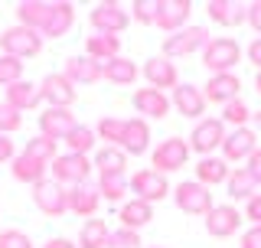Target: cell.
Returning <instances> with one entry per match:
<instances>
[{"instance_id": "51", "label": "cell", "mask_w": 261, "mask_h": 248, "mask_svg": "<svg viewBox=\"0 0 261 248\" xmlns=\"http://www.w3.org/2000/svg\"><path fill=\"white\" fill-rule=\"evenodd\" d=\"M43 248H79V245L72 242V238H62V235H59V238H49Z\"/></svg>"}, {"instance_id": "16", "label": "cell", "mask_w": 261, "mask_h": 248, "mask_svg": "<svg viewBox=\"0 0 261 248\" xmlns=\"http://www.w3.org/2000/svg\"><path fill=\"white\" fill-rule=\"evenodd\" d=\"M75 128H79V121H75V114H72V108H46L39 114V134L56 140V144L65 140Z\"/></svg>"}, {"instance_id": "6", "label": "cell", "mask_w": 261, "mask_h": 248, "mask_svg": "<svg viewBox=\"0 0 261 248\" xmlns=\"http://www.w3.org/2000/svg\"><path fill=\"white\" fill-rule=\"evenodd\" d=\"M173 203H176L179 212H186V216H199V219H206L209 209L216 206V203H212L209 186L196 183V180H183V183H176V189H173Z\"/></svg>"}, {"instance_id": "26", "label": "cell", "mask_w": 261, "mask_h": 248, "mask_svg": "<svg viewBox=\"0 0 261 248\" xmlns=\"http://www.w3.org/2000/svg\"><path fill=\"white\" fill-rule=\"evenodd\" d=\"M85 56L95 62H111L121 56V36H111V33H92L85 39Z\"/></svg>"}, {"instance_id": "53", "label": "cell", "mask_w": 261, "mask_h": 248, "mask_svg": "<svg viewBox=\"0 0 261 248\" xmlns=\"http://www.w3.org/2000/svg\"><path fill=\"white\" fill-rule=\"evenodd\" d=\"M255 92L261 95V72H258V76H255Z\"/></svg>"}, {"instance_id": "9", "label": "cell", "mask_w": 261, "mask_h": 248, "mask_svg": "<svg viewBox=\"0 0 261 248\" xmlns=\"http://www.w3.org/2000/svg\"><path fill=\"white\" fill-rule=\"evenodd\" d=\"M33 203H36V209L43 212V216H53V219L65 216V212H69V189L46 177L33 186Z\"/></svg>"}, {"instance_id": "20", "label": "cell", "mask_w": 261, "mask_h": 248, "mask_svg": "<svg viewBox=\"0 0 261 248\" xmlns=\"http://www.w3.org/2000/svg\"><path fill=\"white\" fill-rule=\"evenodd\" d=\"M242 92V79L235 72H222V76H209V82L202 85V95L206 102H216V105H228L235 102Z\"/></svg>"}, {"instance_id": "27", "label": "cell", "mask_w": 261, "mask_h": 248, "mask_svg": "<svg viewBox=\"0 0 261 248\" xmlns=\"http://www.w3.org/2000/svg\"><path fill=\"white\" fill-rule=\"evenodd\" d=\"M10 173H13V180H20V183L36 186L39 180H46L49 163L36 160V157H30V154H16L13 160H10Z\"/></svg>"}, {"instance_id": "54", "label": "cell", "mask_w": 261, "mask_h": 248, "mask_svg": "<svg viewBox=\"0 0 261 248\" xmlns=\"http://www.w3.org/2000/svg\"><path fill=\"white\" fill-rule=\"evenodd\" d=\"M144 248H163V245H144Z\"/></svg>"}, {"instance_id": "36", "label": "cell", "mask_w": 261, "mask_h": 248, "mask_svg": "<svg viewBox=\"0 0 261 248\" xmlns=\"http://www.w3.org/2000/svg\"><path fill=\"white\" fill-rule=\"evenodd\" d=\"M121 134H124V121H121V118H111V114L98 118L95 137L105 140V147H121Z\"/></svg>"}, {"instance_id": "52", "label": "cell", "mask_w": 261, "mask_h": 248, "mask_svg": "<svg viewBox=\"0 0 261 248\" xmlns=\"http://www.w3.org/2000/svg\"><path fill=\"white\" fill-rule=\"evenodd\" d=\"M251 121H255V128H261V108H258L255 114H251Z\"/></svg>"}, {"instance_id": "23", "label": "cell", "mask_w": 261, "mask_h": 248, "mask_svg": "<svg viewBox=\"0 0 261 248\" xmlns=\"http://www.w3.org/2000/svg\"><path fill=\"white\" fill-rule=\"evenodd\" d=\"M98 206H101V196H98V186L92 183V180L69 189V212H75V216H82V219H95Z\"/></svg>"}, {"instance_id": "35", "label": "cell", "mask_w": 261, "mask_h": 248, "mask_svg": "<svg viewBox=\"0 0 261 248\" xmlns=\"http://www.w3.org/2000/svg\"><path fill=\"white\" fill-rule=\"evenodd\" d=\"M225 189H228V196L232 200H245L248 203L251 196H255V180H251V173L245 170V167H235L232 173H228V180H225Z\"/></svg>"}, {"instance_id": "7", "label": "cell", "mask_w": 261, "mask_h": 248, "mask_svg": "<svg viewBox=\"0 0 261 248\" xmlns=\"http://www.w3.org/2000/svg\"><path fill=\"white\" fill-rule=\"evenodd\" d=\"M222 140H225V124L219 121V118H202V121L193 124V131H190V137H186V144H190L193 154L212 157L219 147H222Z\"/></svg>"}, {"instance_id": "40", "label": "cell", "mask_w": 261, "mask_h": 248, "mask_svg": "<svg viewBox=\"0 0 261 248\" xmlns=\"http://www.w3.org/2000/svg\"><path fill=\"white\" fill-rule=\"evenodd\" d=\"M20 79H23V62L13 56H0V88H10Z\"/></svg>"}, {"instance_id": "11", "label": "cell", "mask_w": 261, "mask_h": 248, "mask_svg": "<svg viewBox=\"0 0 261 248\" xmlns=\"http://www.w3.org/2000/svg\"><path fill=\"white\" fill-rule=\"evenodd\" d=\"M39 95H43V102L49 108H72L75 98H79V88L72 85L62 72H49V76L39 82Z\"/></svg>"}, {"instance_id": "49", "label": "cell", "mask_w": 261, "mask_h": 248, "mask_svg": "<svg viewBox=\"0 0 261 248\" xmlns=\"http://www.w3.org/2000/svg\"><path fill=\"white\" fill-rule=\"evenodd\" d=\"M16 157V151H13V140L7 137V134H0V163H10Z\"/></svg>"}, {"instance_id": "32", "label": "cell", "mask_w": 261, "mask_h": 248, "mask_svg": "<svg viewBox=\"0 0 261 248\" xmlns=\"http://www.w3.org/2000/svg\"><path fill=\"white\" fill-rule=\"evenodd\" d=\"M108 235H111V229L105 219H85V226L79 229L75 245L79 248H108Z\"/></svg>"}, {"instance_id": "10", "label": "cell", "mask_w": 261, "mask_h": 248, "mask_svg": "<svg viewBox=\"0 0 261 248\" xmlns=\"http://www.w3.org/2000/svg\"><path fill=\"white\" fill-rule=\"evenodd\" d=\"M88 23H92L95 33H111V36H121V33L127 30V23H130V13H127V7L108 0V4H95L92 7Z\"/></svg>"}, {"instance_id": "28", "label": "cell", "mask_w": 261, "mask_h": 248, "mask_svg": "<svg viewBox=\"0 0 261 248\" xmlns=\"http://www.w3.org/2000/svg\"><path fill=\"white\" fill-rule=\"evenodd\" d=\"M49 13H53V4H49V0H23V4H16V20H20V27L36 30V33H43Z\"/></svg>"}, {"instance_id": "29", "label": "cell", "mask_w": 261, "mask_h": 248, "mask_svg": "<svg viewBox=\"0 0 261 248\" xmlns=\"http://www.w3.org/2000/svg\"><path fill=\"white\" fill-rule=\"evenodd\" d=\"M137 76H141V65L134 59H127V56H118V59L101 65V79L111 82V85H134Z\"/></svg>"}, {"instance_id": "1", "label": "cell", "mask_w": 261, "mask_h": 248, "mask_svg": "<svg viewBox=\"0 0 261 248\" xmlns=\"http://www.w3.org/2000/svg\"><path fill=\"white\" fill-rule=\"evenodd\" d=\"M92 170H95L92 157H82V154H69V151H65V154H59L53 163H49V180H56L59 186L72 189V186L88 183Z\"/></svg>"}, {"instance_id": "42", "label": "cell", "mask_w": 261, "mask_h": 248, "mask_svg": "<svg viewBox=\"0 0 261 248\" xmlns=\"http://www.w3.org/2000/svg\"><path fill=\"white\" fill-rule=\"evenodd\" d=\"M108 248H144V238L141 232H134V229H114L108 235Z\"/></svg>"}, {"instance_id": "34", "label": "cell", "mask_w": 261, "mask_h": 248, "mask_svg": "<svg viewBox=\"0 0 261 248\" xmlns=\"http://www.w3.org/2000/svg\"><path fill=\"white\" fill-rule=\"evenodd\" d=\"M92 163H95L98 173H124L127 170V154L121 151V147H98Z\"/></svg>"}, {"instance_id": "13", "label": "cell", "mask_w": 261, "mask_h": 248, "mask_svg": "<svg viewBox=\"0 0 261 248\" xmlns=\"http://www.w3.org/2000/svg\"><path fill=\"white\" fill-rule=\"evenodd\" d=\"M206 222V232L212 238H232V235H239L242 232V212L235 209V206H212L209 209V216L202 219Z\"/></svg>"}, {"instance_id": "38", "label": "cell", "mask_w": 261, "mask_h": 248, "mask_svg": "<svg viewBox=\"0 0 261 248\" xmlns=\"http://www.w3.org/2000/svg\"><path fill=\"white\" fill-rule=\"evenodd\" d=\"M23 154L36 157V160H43V163H53L56 157H59V144H56V140H49V137H43V134H36V137L27 140Z\"/></svg>"}, {"instance_id": "46", "label": "cell", "mask_w": 261, "mask_h": 248, "mask_svg": "<svg viewBox=\"0 0 261 248\" xmlns=\"http://www.w3.org/2000/svg\"><path fill=\"white\" fill-rule=\"evenodd\" d=\"M245 219H251V226H261V193H255L245 203Z\"/></svg>"}, {"instance_id": "33", "label": "cell", "mask_w": 261, "mask_h": 248, "mask_svg": "<svg viewBox=\"0 0 261 248\" xmlns=\"http://www.w3.org/2000/svg\"><path fill=\"white\" fill-rule=\"evenodd\" d=\"M95 186H98V196H101V200H108V203H121L130 193L124 173H98V183Z\"/></svg>"}, {"instance_id": "50", "label": "cell", "mask_w": 261, "mask_h": 248, "mask_svg": "<svg viewBox=\"0 0 261 248\" xmlns=\"http://www.w3.org/2000/svg\"><path fill=\"white\" fill-rule=\"evenodd\" d=\"M248 62L261 72V36H258V39H251V46H248Z\"/></svg>"}, {"instance_id": "8", "label": "cell", "mask_w": 261, "mask_h": 248, "mask_svg": "<svg viewBox=\"0 0 261 248\" xmlns=\"http://www.w3.org/2000/svg\"><path fill=\"white\" fill-rule=\"evenodd\" d=\"M127 189L134 193V200H141V203H160V200H167L170 196V180L163 177V173L157 170H137L134 177H127Z\"/></svg>"}, {"instance_id": "14", "label": "cell", "mask_w": 261, "mask_h": 248, "mask_svg": "<svg viewBox=\"0 0 261 248\" xmlns=\"http://www.w3.org/2000/svg\"><path fill=\"white\" fill-rule=\"evenodd\" d=\"M258 151V134L251 128H235L222 140V160L225 163H242Z\"/></svg>"}, {"instance_id": "41", "label": "cell", "mask_w": 261, "mask_h": 248, "mask_svg": "<svg viewBox=\"0 0 261 248\" xmlns=\"http://www.w3.org/2000/svg\"><path fill=\"white\" fill-rule=\"evenodd\" d=\"M127 13H130V20H137L141 27H153V20H157V0H134Z\"/></svg>"}, {"instance_id": "21", "label": "cell", "mask_w": 261, "mask_h": 248, "mask_svg": "<svg viewBox=\"0 0 261 248\" xmlns=\"http://www.w3.org/2000/svg\"><path fill=\"white\" fill-rule=\"evenodd\" d=\"M206 13L219 27H242V23H248V4H239V0H209Z\"/></svg>"}, {"instance_id": "18", "label": "cell", "mask_w": 261, "mask_h": 248, "mask_svg": "<svg viewBox=\"0 0 261 248\" xmlns=\"http://www.w3.org/2000/svg\"><path fill=\"white\" fill-rule=\"evenodd\" d=\"M173 108L183 114V118H193V121H202V114H206V95H202L199 85H190V82H179L173 88Z\"/></svg>"}, {"instance_id": "30", "label": "cell", "mask_w": 261, "mask_h": 248, "mask_svg": "<svg viewBox=\"0 0 261 248\" xmlns=\"http://www.w3.org/2000/svg\"><path fill=\"white\" fill-rule=\"evenodd\" d=\"M121 229H134V232H141L144 226H150L153 219V206L150 203H141V200H124L121 203Z\"/></svg>"}, {"instance_id": "12", "label": "cell", "mask_w": 261, "mask_h": 248, "mask_svg": "<svg viewBox=\"0 0 261 248\" xmlns=\"http://www.w3.org/2000/svg\"><path fill=\"white\" fill-rule=\"evenodd\" d=\"M190 16H193L190 0H157V20H153V27L170 36V33H179L183 27H190Z\"/></svg>"}, {"instance_id": "22", "label": "cell", "mask_w": 261, "mask_h": 248, "mask_svg": "<svg viewBox=\"0 0 261 248\" xmlns=\"http://www.w3.org/2000/svg\"><path fill=\"white\" fill-rule=\"evenodd\" d=\"M62 76L72 85H95V82H101V62L88 59V56H69Z\"/></svg>"}, {"instance_id": "15", "label": "cell", "mask_w": 261, "mask_h": 248, "mask_svg": "<svg viewBox=\"0 0 261 248\" xmlns=\"http://www.w3.org/2000/svg\"><path fill=\"white\" fill-rule=\"evenodd\" d=\"M141 76L147 79V85L163 92V88H176L179 85V69L173 59H167V56H150V59L144 62Z\"/></svg>"}, {"instance_id": "31", "label": "cell", "mask_w": 261, "mask_h": 248, "mask_svg": "<svg viewBox=\"0 0 261 248\" xmlns=\"http://www.w3.org/2000/svg\"><path fill=\"white\" fill-rule=\"evenodd\" d=\"M228 173H232V167L222 160V157H199V163H196V183L202 186H219L228 180Z\"/></svg>"}, {"instance_id": "48", "label": "cell", "mask_w": 261, "mask_h": 248, "mask_svg": "<svg viewBox=\"0 0 261 248\" xmlns=\"http://www.w3.org/2000/svg\"><path fill=\"white\" fill-rule=\"evenodd\" d=\"M248 23H251V30L261 36V0H251L248 4Z\"/></svg>"}, {"instance_id": "2", "label": "cell", "mask_w": 261, "mask_h": 248, "mask_svg": "<svg viewBox=\"0 0 261 248\" xmlns=\"http://www.w3.org/2000/svg\"><path fill=\"white\" fill-rule=\"evenodd\" d=\"M239 62H242V46H239V39H232V36H212L209 46L202 49V65H206L212 76L232 72Z\"/></svg>"}, {"instance_id": "25", "label": "cell", "mask_w": 261, "mask_h": 248, "mask_svg": "<svg viewBox=\"0 0 261 248\" xmlns=\"http://www.w3.org/2000/svg\"><path fill=\"white\" fill-rule=\"evenodd\" d=\"M10 108L16 111H33V108H39V102H43V95H39V85L36 82H27V79H20V82H13L10 88H7V98H4Z\"/></svg>"}, {"instance_id": "17", "label": "cell", "mask_w": 261, "mask_h": 248, "mask_svg": "<svg viewBox=\"0 0 261 248\" xmlns=\"http://www.w3.org/2000/svg\"><path fill=\"white\" fill-rule=\"evenodd\" d=\"M130 105H134L137 118H144V121H160L170 114V95L157 92V88H137Z\"/></svg>"}, {"instance_id": "5", "label": "cell", "mask_w": 261, "mask_h": 248, "mask_svg": "<svg viewBox=\"0 0 261 248\" xmlns=\"http://www.w3.org/2000/svg\"><path fill=\"white\" fill-rule=\"evenodd\" d=\"M209 30L206 27H183L179 33H170L167 39H163V53L160 56H167V59H183V56H196V53H202V49L209 46Z\"/></svg>"}, {"instance_id": "19", "label": "cell", "mask_w": 261, "mask_h": 248, "mask_svg": "<svg viewBox=\"0 0 261 248\" xmlns=\"http://www.w3.org/2000/svg\"><path fill=\"white\" fill-rule=\"evenodd\" d=\"M150 121L144 118H127L124 121V134H121V151H124L127 157H141L150 151Z\"/></svg>"}, {"instance_id": "47", "label": "cell", "mask_w": 261, "mask_h": 248, "mask_svg": "<svg viewBox=\"0 0 261 248\" xmlns=\"http://www.w3.org/2000/svg\"><path fill=\"white\" fill-rule=\"evenodd\" d=\"M245 163H248V167H245V170L251 173V180H255V186H261V147H258V151L251 154V157H248V160H245Z\"/></svg>"}, {"instance_id": "45", "label": "cell", "mask_w": 261, "mask_h": 248, "mask_svg": "<svg viewBox=\"0 0 261 248\" xmlns=\"http://www.w3.org/2000/svg\"><path fill=\"white\" fill-rule=\"evenodd\" d=\"M239 248H261V226L245 229L242 238H239Z\"/></svg>"}, {"instance_id": "24", "label": "cell", "mask_w": 261, "mask_h": 248, "mask_svg": "<svg viewBox=\"0 0 261 248\" xmlns=\"http://www.w3.org/2000/svg\"><path fill=\"white\" fill-rule=\"evenodd\" d=\"M72 27H75V7L65 4V0H56V4H53V13H49V20H46V27H43L39 36H43V39H59Z\"/></svg>"}, {"instance_id": "43", "label": "cell", "mask_w": 261, "mask_h": 248, "mask_svg": "<svg viewBox=\"0 0 261 248\" xmlns=\"http://www.w3.org/2000/svg\"><path fill=\"white\" fill-rule=\"evenodd\" d=\"M20 128H23V114L16 108H10L7 102H0V134L10 137L13 131H20Z\"/></svg>"}, {"instance_id": "39", "label": "cell", "mask_w": 261, "mask_h": 248, "mask_svg": "<svg viewBox=\"0 0 261 248\" xmlns=\"http://www.w3.org/2000/svg\"><path fill=\"white\" fill-rule=\"evenodd\" d=\"M251 114H255V111H251L242 98H235V102L222 105V118H219V121H222V124H232V131H235V128H248Z\"/></svg>"}, {"instance_id": "44", "label": "cell", "mask_w": 261, "mask_h": 248, "mask_svg": "<svg viewBox=\"0 0 261 248\" xmlns=\"http://www.w3.org/2000/svg\"><path fill=\"white\" fill-rule=\"evenodd\" d=\"M0 248H33V238L23 229H4L0 232Z\"/></svg>"}, {"instance_id": "3", "label": "cell", "mask_w": 261, "mask_h": 248, "mask_svg": "<svg viewBox=\"0 0 261 248\" xmlns=\"http://www.w3.org/2000/svg\"><path fill=\"white\" fill-rule=\"evenodd\" d=\"M190 157H193V151H190V144H186L183 137H167V140H160L157 147L150 151V170H157V173H176V170H183L186 163H190Z\"/></svg>"}, {"instance_id": "4", "label": "cell", "mask_w": 261, "mask_h": 248, "mask_svg": "<svg viewBox=\"0 0 261 248\" xmlns=\"http://www.w3.org/2000/svg\"><path fill=\"white\" fill-rule=\"evenodd\" d=\"M43 43L46 39L39 36L36 30H27V27H7L0 33V49H4V56H13V59H33V56L43 53Z\"/></svg>"}, {"instance_id": "37", "label": "cell", "mask_w": 261, "mask_h": 248, "mask_svg": "<svg viewBox=\"0 0 261 248\" xmlns=\"http://www.w3.org/2000/svg\"><path fill=\"white\" fill-rule=\"evenodd\" d=\"M65 147H69V154L88 157V154L95 151V128H88V124H79V128L72 131L69 137H65Z\"/></svg>"}]
</instances>
